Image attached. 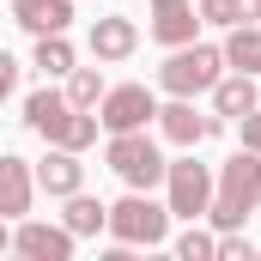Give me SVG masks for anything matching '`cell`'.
Masks as SVG:
<instances>
[{
    "instance_id": "1",
    "label": "cell",
    "mask_w": 261,
    "mask_h": 261,
    "mask_svg": "<svg viewBox=\"0 0 261 261\" xmlns=\"http://www.w3.org/2000/svg\"><path fill=\"white\" fill-rule=\"evenodd\" d=\"M261 206V152H231L225 164H219V176H213V206H206V219H213V231H243V219Z\"/></svg>"
},
{
    "instance_id": "2",
    "label": "cell",
    "mask_w": 261,
    "mask_h": 261,
    "mask_svg": "<svg viewBox=\"0 0 261 261\" xmlns=\"http://www.w3.org/2000/svg\"><path fill=\"white\" fill-rule=\"evenodd\" d=\"M24 128L43 134L49 146H67V152H85L91 140H97V116H85V110H73L67 103V91H31L24 97Z\"/></svg>"
},
{
    "instance_id": "3",
    "label": "cell",
    "mask_w": 261,
    "mask_h": 261,
    "mask_svg": "<svg viewBox=\"0 0 261 261\" xmlns=\"http://www.w3.org/2000/svg\"><path fill=\"white\" fill-rule=\"evenodd\" d=\"M110 237L128 243V249H158L170 237V206H158L152 189H128L110 206Z\"/></svg>"
},
{
    "instance_id": "4",
    "label": "cell",
    "mask_w": 261,
    "mask_h": 261,
    "mask_svg": "<svg viewBox=\"0 0 261 261\" xmlns=\"http://www.w3.org/2000/svg\"><path fill=\"white\" fill-rule=\"evenodd\" d=\"M219 73H225V49H213V43H176L164 55V67H158V85L170 97H195V91L219 85Z\"/></svg>"
},
{
    "instance_id": "5",
    "label": "cell",
    "mask_w": 261,
    "mask_h": 261,
    "mask_svg": "<svg viewBox=\"0 0 261 261\" xmlns=\"http://www.w3.org/2000/svg\"><path fill=\"white\" fill-rule=\"evenodd\" d=\"M103 164L128 182V189H158L164 182V152H158V140L146 128H128V134H110V146H103Z\"/></svg>"
},
{
    "instance_id": "6",
    "label": "cell",
    "mask_w": 261,
    "mask_h": 261,
    "mask_svg": "<svg viewBox=\"0 0 261 261\" xmlns=\"http://www.w3.org/2000/svg\"><path fill=\"white\" fill-rule=\"evenodd\" d=\"M164 189H170V219H206V206H213V170L195 164V146H189V158H170L164 164Z\"/></svg>"
},
{
    "instance_id": "7",
    "label": "cell",
    "mask_w": 261,
    "mask_h": 261,
    "mask_svg": "<svg viewBox=\"0 0 261 261\" xmlns=\"http://www.w3.org/2000/svg\"><path fill=\"white\" fill-rule=\"evenodd\" d=\"M97 122L110 134H128V128H146V122H158V97L146 91V85H110L103 97H97Z\"/></svg>"
},
{
    "instance_id": "8",
    "label": "cell",
    "mask_w": 261,
    "mask_h": 261,
    "mask_svg": "<svg viewBox=\"0 0 261 261\" xmlns=\"http://www.w3.org/2000/svg\"><path fill=\"white\" fill-rule=\"evenodd\" d=\"M158 128L170 146H200V140L225 134V116H195L189 97H170V103H158Z\"/></svg>"
},
{
    "instance_id": "9",
    "label": "cell",
    "mask_w": 261,
    "mask_h": 261,
    "mask_svg": "<svg viewBox=\"0 0 261 261\" xmlns=\"http://www.w3.org/2000/svg\"><path fill=\"white\" fill-rule=\"evenodd\" d=\"M73 243H79V237H73L67 225H43V219H18V231H12V249L31 255V261H67Z\"/></svg>"
},
{
    "instance_id": "10",
    "label": "cell",
    "mask_w": 261,
    "mask_h": 261,
    "mask_svg": "<svg viewBox=\"0 0 261 261\" xmlns=\"http://www.w3.org/2000/svg\"><path fill=\"white\" fill-rule=\"evenodd\" d=\"M91 55H97V67L103 61H128L134 49H140V24H134L128 12H103V18H91Z\"/></svg>"
},
{
    "instance_id": "11",
    "label": "cell",
    "mask_w": 261,
    "mask_h": 261,
    "mask_svg": "<svg viewBox=\"0 0 261 261\" xmlns=\"http://www.w3.org/2000/svg\"><path fill=\"white\" fill-rule=\"evenodd\" d=\"M37 200V170L18 152H0V219H24Z\"/></svg>"
},
{
    "instance_id": "12",
    "label": "cell",
    "mask_w": 261,
    "mask_h": 261,
    "mask_svg": "<svg viewBox=\"0 0 261 261\" xmlns=\"http://www.w3.org/2000/svg\"><path fill=\"white\" fill-rule=\"evenodd\" d=\"M152 43H164V49H176V43H195L200 31V12L189 6V0H152Z\"/></svg>"
},
{
    "instance_id": "13",
    "label": "cell",
    "mask_w": 261,
    "mask_h": 261,
    "mask_svg": "<svg viewBox=\"0 0 261 261\" xmlns=\"http://www.w3.org/2000/svg\"><path fill=\"white\" fill-rule=\"evenodd\" d=\"M37 189H43V195H55V200H67L73 189H85V164H79V152L49 146V158L37 164Z\"/></svg>"
},
{
    "instance_id": "14",
    "label": "cell",
    "mask_w": 261,
    "mask_h": 261,
    "mask_svg": "<svg viewBox=\"0 0 261 261\" xmlns=\"http://www.w3.org/2000/svg\"><path fill=\"white\" fill-rule=\"evenodd\" d=\"M249 110H261L255 97V73H219V85H213V116H225V122H243Z\"/></svg>"
},
{
    "instance_id": "15",
    "label": "cell",
    "mask_w": 261,
    "mask_h": 261,
    "mask_svg": "<svg viewBox=\"0 0 261 261\" xmlns=\"http://www.w3.org/2000/svg\"><path fill=\"white\" fill-rule=\"evenodd\" d=\"M12 24H24L31 37H49L73 24V0H12Z\"/></svg>"
},
{
    "instance_id": "16",
    "label": "cell",
    "mask_w": 261,
    "mask_h": 261,
    "mask_svg": "<svg viewBox=\"0 0 261 261\" xmlns=\"http://www.w3.org/2000/svg\"><path fill=\"white\" fill-rule=\"evenodd\" d=\"M61 225L73 231V237H97V231H110V206H103L97 195H85V189H73V195H67Z\"/></svg>"
},
{
    "instance_id": "17",
    "label": "cell",
    "mask_w": 261,
    "mask_h": 261,
    "mask_svg": "<svg viewBox=\"0 0 261 261\" xmlns=\"http://www.w3.org/2000/svg\"><path fill=\"white\" fill-rule=\"evenodd\" d=\"M225 67L261 73V18L255 24H231V37H225Z\"/></svg>"
},
{
    "instance_id": "18",
    "label": "cell",
    "mask_w": 261,
    "mask_h": 261,
    "mask_svg": "<svg viewBox=\"0 0 261 261\" xmlns=\"http://www.w3.org/2000/svg\"><path fill=\"white\" fill-rule=\"evenodd\" d=\"M261 18V0H200V24H255Z\"/></svg>"
},
{
    "instance_id": "19",
    "label": "cell",
    "mask_w": 261,
    "mask_h": 261,
    "mask_svg": "<svg viewBox=\"0 0 261 261\" xmlns=\"http://www.w3.org/2000/svg\"><path fill=\"white\" fill-rule=\"evenodd\" d=\"M103 91H110V85H103L97 67H73V73H67V103H73V110H97Z\"/></svg>"
},
{
    "instance_id": "20",
    "label": "cell",
    "mask_w": 261,
    "mask_h": 261,
    "mask_svg": "<svg viewBox=\"0 0 261 261\" xmlns=\"http://www.w3.org/2000/svg\"><path fill=\"white\" fill-rule=\"evenodd\" d=\"M37 67H43L49 79L73 73V43H67V31H49V37H37Z\"/></svg>"
},
{
    "instance_id": "21",
    "label": "cell",
    "mask_w": 261,
    "mask_h": 261,
    "mask_svg": "<svg viewBox=\"0 0 261 261\" xmlns=\"http://www.w3.org/2000/svg\"><path fill=\"white\" fill-rule=\"evenodd\" d=\"M176 255H182V261H219V237L200 231V219H189V231L176 237Z\"/></svg>"
},
{
    "instance_id": "22",
    "label": "cell",
    "mask_w": 261,
    "mask_h": 261,
    "mask_svg": "<svg viewBox=\"0 0 261 261\" xmlns=\"http://www.w3.org/2000/svg\"><path fill=\"white\" fill-rule=\"evenodd\" d=\"M249 255H255V243L243 231H219V261H249Z\"/></svg>"
},
{
    "instance_id": "23",
    "label": "cell",
    "mask_w": 261,
    "mask_h": 261,
    "mask_svg": "<svg viewBox=\"0 0 261 261\" xmlns=\"http://www.w3.org/2000/svg\"><path fill=\"white\" fill-rule=\"evenodd\" d=\"M12 85H18V61H12V55L0 49V103L12 97Z\"/></svg>"
},
{
    "instance_id": "24",
    "label": "cell",
    "mask_w": 261,
    "mask_h": 261,
    "mask_svg": "<svg viewBox=\"0 0 261 261\" xmlns=\"http://www.w3.org/2000/svg\"><path fill=\"white\" fill-rule=\"evenodd\" d=\"M243 146H249V152H261V110H249V116H243Z\"/></svg>"
},
{
    "instance_id": "25",
    "label": "cell",
    "mask_w": 261,
    "mask_h": 261,
    "mask_svg": "<svg viewBox=\"0 0 261 261\" xmlns=\"http://www.w3.org/2000/svg\"><path fill=\"white\" fill-rule=\"evenodd\" d=\"M6 243H12V231H6V219H0V249H6Z\"/></svg>"
}]
</instances>
